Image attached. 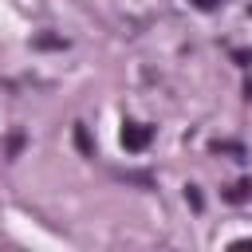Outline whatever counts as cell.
Listing matches in <instances>:
<instances>
[{
  "label": "cell",
  "mask_w": 252,
  "mask_h": 252,
  "mask_svg": "<svg viewBox=\"0 0 252 252\" xmlns=\"http://www.w3.org/2000/svg\"><path fill=\"white\" fill-rule=\"evenodd\" d=\"M122 146H126L130 154L146 150V146H150V126H142V122H122Z\"/></svg>",
  "instance_id": "obj_1"
},
{
  "label": "cell",
  "mask_w": 252,
  "mask_h": 252,
  "mask_svg": "<svg viewBox=\"0 0 252 252\" xmlns=\"http://www.w3.org/2000/svg\"><path fill=\"white\" fill-rule=\"evenodd\" d=\"M75 146H79V154H83V158H94V142H91V134H87V126H83V122H75Z\"/></svg>",
  "instance_id": "obj_2"
},
{
  "label": "cell",
  "mask_w": 252,
  "mask_h": 252,
  "mask_svg": "<svg viewBox=\"0 0 252 252\" xmlns=\"http://www.w3.org/2000/svg\"><path fill=\"white\" fill-rule=\"evenodd\" d=\"M248 197H252V181H236V185L224 189V201H232V205H240V201H248Z\"/></svg>",
  "instance_id": "obj_3"
},
{
  "label": "cell",
  "mask_w": 252,
  "mask_h": 252,
  "mask_svg": "<svg viewBox=\"0 0 252 252\" xmlns=\"http://www.w3.org/2000/svg\"><path fill=\"white\" fill-rule=\"evenodd\" d=\"M35 47H55V51H63L67 39H63V35H35Z\"/></svg>",
  "instance_id": "obj_4"
},
{
  "label": "cell",
  "mask_w": 252,
  "mask_h": 252,
  "mask_svg": "<svg viewBox=\"0 0 252 252\" xmlns=\"http://www.w3.org/2000/svg\"><path fill=\"white\" fill-rule=\"evenodd\" d=\"M213 150H217V154H220V150H224V154H244L236 142H213Z\"/></svg>",
  "instance_id": "obj_5"
},
{
  "label": "cell",
  "mask_w": 252,
  "mask_h": 252,
  "mask_svg": "<svg viewBox=\"0 0 252 252\" xmlns=\"http://www.w3.org/2000/svg\"><path fill=\"white\" fill-rule=\"evenodd\" d=\"M185 201H189L193 209H201V205H205V201H201V193H197V185H189V189H185Z\"/></svg>",
  "instance_id": "obj_6"
},
{
  "label": "cell",
  "mask_w": 252,
  "mask_h": 252,
  "mask_svg": "<svg viewBox=\"0 0 252 252\" xmlns=\"http://www.w3.org/2000/svg\"><path fill=\"white\" fill-rule=\"evenodd\" d=\"M193 8H201V12H213V8H217V0H193Z\"/></svg>",
  "instance_id": "obj_7"
}]
</instances>
